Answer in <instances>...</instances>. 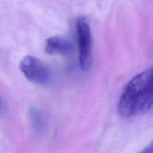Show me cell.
<instances>
[{"label":"cell","mask_w":153,"mask_h":153,"mask_svg":"<svg viewBox=\"0 0 153 153\" xmlns=\"http://www.w3.org/2000/svg\"><path fill=\"white\" fill-rule=\"evenodd\" d=\"M152 68L136 75L127 83L118 103V112L123 118L142 115L152 107Z\"/></svg>","instance_id":"1"},{"label":"cell","mask_w":153,"mask_h":153,"mask_svg":"<svg viewBox=\"0 0 153 153\" xmlns=\"http://www.w3.org/2000/svg\"><path fill=\"white\" fill-rule=\"evenodd\" d=\"M139 153H153V147H152V143H150L147 147L143 149L142 151H140Z\"/></svg>","instance_id":"5"},{"label":"cell","mask_w":153,"mask_h":153,"mask_svg":"<svg viewBox=\"0 0 153 153\" xmlns=\"http://www.w3.org/2000/svg\"><path fill=\"white\" fill-rule=\"evenodd\" d=\"M0 104H1V100H0Z\"/></svg>","instance_id":"6"},{"label":"cell","mask_w":153,"mask_h":153,"mask_svg":"<svg viewBox=\"0 0 153 153\" xmlns=\"http://www.w3.org/2000/svg\"><path fill=\"white\" fill-rule=\"evenodd\" d=\"M19 69L31 82L45 85L51 79V73L47 66L37 57L27 56L19 63Z\"/></svg>","instance_id":"3"},{"label":"cell","mask_w":153,"mask_h":153,"mask_svg":"<svg viewBox=\"0 0 153 153\" xmlns=\"http://www.w3.org/2000/svg\"><path fill=\"white\" fill-rule=\"evenodd\" d=\"M79 59L82 69L88 71L92 62V36L91 27L85 16H79L76 21Z\"/></svg>","instance_id":"2"},{"label":"cell","mask_w":153,"mask_h":153,"mask_svg":"<svg viewBox=\"0 0 153 153\" xmlns=\"http://www.w3.org/2000/svg\"><path fill=\"white\" fill-rule=\"evenodd\" d=\"M73 44L71 41L61 36H53L46 40L45 52L50 55L69 56L73 52Z\"/></svg>","instance_id":"4"}]
</instances>
